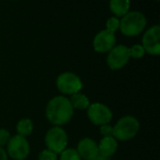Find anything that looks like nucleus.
I'll list each match as a JSON object with an SVG mask.
<instances>
[{"label":"nucleus","mask_w":160,"mask_h":160,"mask_svg":"<svg viewBox=\"0 0 160 160\" xmlns=\"http://www.w3.org/2000/svg\"><path fill=\"white\" fill-rule=\"evenodd\" d=\"M109 158H106V157H101V156H98L95 159H93V160H108Z\"/></svg>","instance_id":"5701e85b"},{"label":"nucleus","mask_w":160,"mask_h":160,"mask_svg":"<svg viewBox=\"0 0 160 160\" xmlns=\"http://www.w3.org/2000/svg\"><path fill=\"white\" fill-rule=\"evenodd\" d=\"M44 142L46 145V149H49L53 153L59 155L68 146V133L61 126H52L46 132Z\"/></svg>","instance_id":"39448f33"},{"label":"nucleus","mask_w":160,"mask_h":160,"mask_svg":"<svg viewBox=\"0 0 160 160\" xmlns=\"http://www.w3.org/2000/svg\"><path fill=\"white\" fill-rule=\"evenodd\" d=\"M129 54H130V58L139 59L143 58V56L145 55V51L142 46V44H134L129 48Z\"/></svg>","instance_id":"a211bd4d"},{"label":"nucleus","mask_w":160,"mask_h":160,"mask_svg":"<svg viewBox=\"0 0 160 160\" xmlns=\"http://www.w3.org/2000/svg\"><path fill=\"white\" fill-rule=\"evenodd\" d=\"M55 86L61 95L71 96L82 91V81L78 74L72 72H64L57 76Z\"/></svg>","instance_id":"20e7f679"},{"label":"nucleus","mask_w":160,"mask_h":160,"mask_svg":"<svg viewBox=\"0 0 160 160\" xmlns=\"http://www.w3.org/2000/svg\"><path fill=\"white\" fill-rule=\"evenodd\" d=\"M76 150L82 160H93L98 156V143L90 138L82 139L78 142Z\"/></svg>","instance_id":"9b49d317"},{"label":"nucleus","mask_w":160,"mask_h":160,"mask_svg":"<svg viewBox=\"0 0 160 160\" xmlns=\"http://www.w3.org/2000/svg\"><path fill=\"white\" fill-rule=\"evenodd\" d=\"M7 155L13 160H25L30 154V145L26 138L19 135L10 137L6 145Z\"/></svg>","instance_id":"423d86ee"},{"label":"nucleus","mask_w":160,"mask_h":160,"mask_svg":"<svg viewBox=\"0 0 160 160\" xmlns=\"http://www.w3.org/2000/svg\"><path fill=\"white\" fill-rule=\"evenodd\" d=\"M155 1H158V0H155Z\"/></svg>","instance_id":"b1692460"},{"label":"nucleus","mask_w":160,"mask_h":160,"mask_svg":"<svg viewBox=\"0 0 160 160\" xmlns=\"http://www.w3.org/2000/svg\"><path fill=\"white\" fill-rule=\"evenodd\" d=\"M10 137L11 136L8 130H7L6 128H0V147L4 148L8 144Z\"/></svg>","instance_id":"aec40b11"},{"label":"nucleus","mask_w":160,"mask_h":160,"mask_svg":"<svg viewBox=\"0 0 160 160\" xmlns=\"http://www.w3.org/2000/svg\"><path fill=\"white\" fill-rule=\"evenodd\" d=\"M98 147L99 156L104 157L106 158H110L116 153L118 149V141L112 136L104 137L98 143Z\"/></svg>","instance_id":"f8f14e48"},{"label":"nucleus","mask_w":160,"mask_h":160,"mask_svg":"<svg viewBox=\"0 0 160 160\" xmlns=\"http://www.w3.org/2000/svg\"><path fill=\"white\" fill-rule=\"evenodd\" d=\"M119 27H120V19L119 18H117L115 16H112L107 20L105 29H107L108 31L115 33L117 30H119Z\"/></svg>","instance_id":"f3484780"},{"label":"nucleus","mask_w":160,"mask_h":160,"mask_svg":"<svg viewBox=\"0 0 160 160\" xmlns=\"http://www.w3.org/2000/svg\"><path fill=\"white\" fill-rule=\"evenodd\" d=\"M34 130L33 122L29 118H22L16 124V132L17 135L26 138L32 134Z\"/></svg>","instance_id":"2eb2a0df"},{"label":"nucleus","mask_w":160,"mask_h":160,"mask_svg":"<svg viewBox=\"0 0 160 160\" xmlns=\"http://www.w3.org/2000/svg\"><path fill=\"white\" fill-rule=\"evenodd\" d=\"M86 111L89 121L97 126L110 124L113 117L111 108L105 104L98 102L90 104Z\"/></svg>","instance_id":"0eeeda50"},{"label":"nucleus","mask_w":160,"mask_h":160,"mask_svg":"<svg viewBox=\"0 0 160 160\" xmlns=\"http://www.w3.org/2000/svg\"><path fill=\"white\" fill-rule=\"evenodd\" d=\"M130 54L129 47L124 44L115 45L107 56V65L112 71H118L123 69L129 61Z\"/></svg>","instance_id":"6e6552de"},{"label":"nucleus","mask_w":160,"mask_h":160,"mask_svg":"<svg viewBox=\"0 0 160 160\" xmlns=\"http://www.w3.org/2000/svg\"><path fill=\"white\" fill-rule=\"evenodd\" d=\"M109 7L115 17L122 18L129 11L130 0H110Z\"/></svg>","instance_id":"ddd939ff"},{"label":"nucleus","mask_w":160,"mask_h":160,"mask_svg":"<svg viewBox=\"0 0 160 160\" xmlns=\"http://www.w3.org/2000/svg\"><path fill=\"white\" fill-rule=\"evenodd\" d=\"M142 46L145 53L151 56H158L160 54V26L154 25L145 30L142 39Z\"/></svg>","instance_id":"1a4fd4ad"},{"label":"nucleus","mask_w":160,"mask_h":160,"mask_svg":"<svg viewBox=\"0 0 160 160\" xmlns=\"http://www.w3.org/2000/svg\"><path fill=\"white\" fill-rule=\"evenodd\" d=\"M116 45L115 33L108 31L107 29L98 32L93 39V48L97 53L106 54L110 52Z\"/></svg>","instance_id":"9d476101"},{"label":"nucleus","mask_w":160,"mask_h":160,"mask_svg":"<svg viewBox=\"0 0 160 160\" xmlns=\"http://www.w3.org/2000/svg\"><path fill=\"white\" fill-rule=\"evenodd\" d=\"M0 160H8V157L4 148L0 147Z\"/></svg>","instance_id":"4be33fe9"},{"label":"nucleus","mask_w":160,"mask_h":160,"mask_svg":"<svg viewBox=\"0 0 160 160\" xmlns=\"http://www.w3.org/2000/svg\"><path fill=\"white\" fill-rule=\"evenodd\" d=\"M74 115L69 99L64 95H56L50 99L45 108V116L53 126H63L68 124Z\"/></svg>","instance_id":"f257e3e1"},{"label":"nucleus","mask_w":160,"mask_h":160,"mask_svg":"<svg viewBox=\"0 0 160 160\" xmlns=\"http://www.w3.org/2000/svg\"><path fill=\"white\" fill-rule=\"evenodd\" d=\"M146 25V16L142 11L131 10L120 19L119 30L126 37H136L144 31Z\"/></svg>","instance_id":"f03ea898"},{"label":"nucleus","mask_w":160,"mask_h":160,"mask_svg":"<svg viewBox=\"0 0 160 160\" xmlns=\"http://www.w3.org/2000/svg\"><path fill=\"white\" fill-rule=\"evenodd\" d=\"M38 160H58V155L49 149H44L38 154Z\"/></svg>","instance_id":"6ab92c4d"},{"label":"nucleus","mask_w":160,"mask_h":160,"mask_svg":"<svg viewBox=\"0 0 160 160\" xmlns=\"http://www.w3.org/2000/svg\"><path fill=\"white\" fill-rule=\"evenodd\" d=\"M99 133L102 136V138H104V137H111V136L113 135V126L111 125L110 124L100 125L99 126Z\"/></svg>","instance_id":"412c9836"},{"label":"nucleus","mask_w":160,"mask_h":160,"mask_svg":"<svg viewBox=\"0 0 160 160\" xmlns=\"http://www.w3.org/2000/svg\"><path fill=\"white\" fill-rule=\"evenodd\" d=\"M58 160H82V158L76 149L66 148L58 155Z\"/></svg>","instance_id":"dca6fc26"},{"label":"nucleus","mask_w":160,"mask_h":160,"mask_svg":"<svg viewBox=\"0 0 160 160\" xmlns=\"http://www.w3.org/2000/svg\"><path fill=\"white\" fill-rule=\"evenodd\" d=\"M69 101H70V104L72 106V108L75 109H79V110H85L88 108V107L90 106V100L89 98L82 93L81 91L80 92H77L73 95H71L69 98Z\"/></svg>","instance_id":"4468645a"},{"label":"nucleus","mask_w":160,"mask_h":160,"mask_svg":"<svg viewBox=\"0 0 160 160\" xmlns=\"http://www.w3.org/2000/svg\"><path fill=\"white\" fill-rule=\"evenodd\" d=\"M141 128L139 120L132 115H126L121 117L113 126V135L117 141H128L134 139Z\"/></svg>","instance_id":"7ed1b4c3"}]
</instances>
